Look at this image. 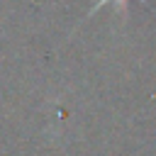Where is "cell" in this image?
Listing matches in <instances>:
<instances>
[{"mask_svg": "<svg viewBox=\"0 0 156 156\" xmlns=\"http://www.w3.org/2000/svg\"><path fill=\"white\" fill-rule=\"evenodd\" d=\"M107 2H112V0H95V5H93V10L88 12V17H90L93 12H98V7H102V5H107ZM117 2H119V5H124L127 0H117ZM139 2H146V0H139Z\"/></svg>", "mask_w": 156, "mask_h": 156, "instance_id": "cell-1", "label": "cell"}]
</instances>
